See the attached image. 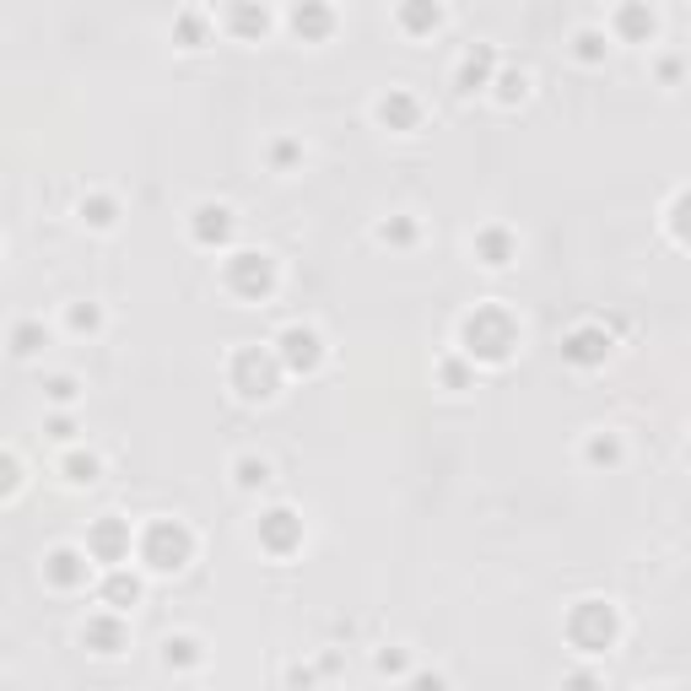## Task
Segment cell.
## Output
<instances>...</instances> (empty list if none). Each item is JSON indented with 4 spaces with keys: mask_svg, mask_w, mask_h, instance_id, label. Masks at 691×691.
Here are the masks:
<instances>
[{
    "mask_svg": "<svg viewBox=\"0 0 691 691\" xmlns=\"http://www.w3.org/2000/svg\"><path fill=\"white\" fill-rule=\"evenodd\" d=\"M286 681H292V687H308V681H313V670H303V665H292V670H286Z\"/></svg>",
    "mask_w": 691,
    "mask_h": 691,
    "instance_id": "cell-39",
    "label": "cell"
},
{
    "mask_svg": "<svg viewBox=\"0 0 691 691\" xmlns=\"http://www.w3.org/2000/svg\"><path fill=\"white\" fill-rule=\"evenodd\" d=\"M82 649H92L98 659H120L125 649H131V621H125V610H92L87 621H82Z\"/></svg>",
    "mask_w": 691,
    "mask_h": 691,
    "instance_id": "cell-10",
    "label": "cell"
},
{
    "mask_svg": "<svg viewBox=\"0 0 691 691\" xmlns=\"http://www.w3.org/2000/svg\"><path fill=\"white\" fill-rule=\"evenodd\" d=\"M173 44H178V49H206V44H211L206 16H200V11H178V16H173Z\"/></svg>",
    "mask_w": 691,
    "mask_h": 691,
    "instance_id": "cell-28",
    "label": "cell"
},
{
    "mask_svg": "<svg viewBox=\"0 0 691 691\" xmlns=\"http://www.w3.org/2000/svg\"><path fill=\"white\" fill-rule=\"evenodd\" d=\"M271 346H276L286 379H313V373L324 368V335H319L313 324H286Z\"/></svg>",
    "mask_w": 691,
    "mask_h": 691,
    "instance_id": "cell-6",
    "label": "cell"
},
{
    "mask_svg": "<svg viewBox=\"0 0 691 691\" xmlns=\"http://www.w3.org/2000/svg\"><path fill=\"white\" fill-rule=\"evenodd\" d=\"M286 27H292L297 44H324L335 33V11H330V0H297L286 11Z\"/></svg>",
    "mask_w": 691,
    "mask_h": 691,
    "instance_id": "cell-19",
    "label": "cell"
},
{
    "mask_svg": "<svg viewBox=\"0 0 691 691\" xmlns=\"http://www.w3.org/2000/svg\"><path fill=\"white\" fill-rule=\"evenodd\" d=\"M281 379H286V368H281L276 346H238L227 357V390L244 406H271L281 395Z\"/></svg>",
    "mask_w": 691,
    "mask_h": 691,
    "instance_id": "cell-2",
    "label": "cell"
},
{
    "mask_svg": "<svg viewBox=\"0 0 691 691\" xmlns=\"http://www.w3.org/2000/svg\"><path fill=\"white\" fill-rule=\"evenodd\" d=\"M92 572H103L87 546H54V552L44 556V583L49 589H60V594H76V589H87L92 583Z\"/></svg>",
    "mask_w": 691,
    "mask_h": 691,
    "instance_id": "cell-9",
    "label": "cell"
},
{
    "mask_svg": "<svg viewBox=\"0 0 691 691\" xmlns=\"http://www.w3.org/2000/svg\"><path fill=\"white\" fill-rule=\"evenodd\" d=\"M687 465H691V437H687Z\"/></svg>",
    "mask_w": 691,
    "mask_h": 691,
    "instance_id": "cell-41",
    "label": "cell"
},
{
    "mask_svg": "<svg viewBox=\"0 0 691 691\" xmlns=\"http://www.w3.org/2000/svg\"><path fill=\"white\" fill-rule=\"evenodd\" d=\"M44 346H49V335H44V324H38V319H22V324H11V357H16V362L38 357Z\"/></svg>",
    "mask_w": 691,
    "mask_h": 691,
    "instance_id": "cell-30",
    "label": "cell"
},
{
    "mask_svg": "<svg viewBox=\"0 0 691 691\" xmlns=\"http://www.w3.org/2000/svg\"><path fill=\"white\" fill-rule=\"evenodd\" d=\"M373 670H379V676H390V681H411L406 654H395V649H390V654H379V659H373Z\"/></svg>",
    "mask_w": 691,
    "mask_h": 691,
    "instance_id": "cell-38",
    "label": "cell"
},
{
    "mask_svg": "<svg viewBox=\"0 0 691 691\" xmlns=\"http://www.w3.org/2000/svg\"><path fill=\"white\" fill-rule=\"evenodd\" d=\"M227 476H233L238 492H266V486H271V459H266V454H238V459L227 465Z\"/></svg>",
    "mask_w": 691,
    "mask_h": 691,
    "instance_id": "cell-23",
    "label": "cell"
},
{
    "mask_svg": "<svg viewBox=\"0 0 691 691\" xmlns=\"http://www.w3.org/2000/svg\"><path fill=\"white\" fill-rule=\"evenodd\" d=\"M140 600H146V578H140L131 562H120V567H103V578H98V605H109V610H136Z\"/></svg>",
    "mask_w": 691,
    "mask_h": 691,
    "instance_id": "cell-15",
    "label": "cell"
},
{
    "mask_svg": "<svg viewBox=\"0 0 691 691\" xmlns=\"http://www.w3.org/2000/svg\"><path fill=\"white\" fill-rule=\"evenodd\" d=\"M610 44H616V38H610L605 27H578V33H572V60L594 71V65H605V54H610Z\"/></svg>",
    "mask_w": 691,
    "mask_h": 691,
    "instance_id": "cell-24",
    "label": "cell"
},
{
    "mask_svg": "<svg viewBox=\"0 0 691 691\" xmlns=\"http://www.w3.org/2000/svg\"><path fill=\"white\" fill-rule=\"evenodd\" d=\"M222 27H227V38H238V44H266L271 27H276V16H271L266 0H238V5L222 11Z\"/></svg>",
    "mask_w": 691,
    "mask_h": 691,
    "instance_id": "cell-16",
    "label": "cell"
},
{
    "mask_svg": "<svg viewBox=\"0 0 691 691\" xmlns=\"http://www.w3.org/2000/svg\"><path fill=\"white\" fill-rule=\"evenodd\" d=\"M276 281H281V271L266 249H233L222 260V292L238 297V303H266L276 292Z\"/></svg>",
    "mask_w": 691,
    "mask_h": 691,
    "instance_id": "cell-5",
    "label": "cell"
},
{
    "mask_svg": "<svg viewBox=\"0 0 691 691\" xmlns=\"http://www.w3.org/2000/svg\"><path fill=\"white\" fill-rule=\"evenodd\" d=\"M497 71H503V60H497V44H470V49L459 54V65H454V92H459V98L492 92Z\"/></svg>",
    "mask_w": 691,
    "mask_h": 691,
    "instance_id": "cell-12",
    "label": "cell"
},
{
    "mask_svg": "<svg viewBox=\"0 0 691 691\" xmlns=\"http://www.w3.org/2000/svg\"><path fill=\"white\" fill-rule=\"evenodd\" d=\"M437 384H443L448 395H465V390L476 384V362H470L465 351H454V357H443V362H437Z\"/></svg>",
    "mask_w": 691,
    "mask_h": 691,
    "instance_id": "cell-27",
    "label": "cell"
},
{
    "mask_svg": "<svg viewBox=\"0 0 691 691\" xmlns=\"http://www.w3.org/2000/svg\"><path fill=\"white\" fill-rule=\"evenodd\" d=\"M373 238H379V244H390V249H411L416 238H421V222H416V217H406V211H400V217H390V222H379V233H373Z\"/></svg>",
    "mask_w": 691,
    "mask_h": 691,
    "instance_id": "cell-31",
    "label": "cell"
},
{
    "mask_svg": "<svg viewBox=\"0 0 691 691\" xmlns=\"http://www.w3.org/2000/svg\"><path fill=\"white\" fill-rule=\"evenodd\" d=\"M65 330L71 335H98L103 330V308L98 303H71L65 308Z\"/></svg>",
    "mask_w": 691,
    "mask_h": 691,
    "instance_id": "cell-32",
    "label": "cell"
},
{
    "mask_svg": "<svg viewBox=\"0 0 691 691\" xmlns=\"http://www.w3.org/2000/svg\"><path fill=\"white\" fill-rule=\"evenodd\" d=\"M395 27L406 38H432L443 27V0H400L395 5Z\"/></svg>",
    "mask_w": 691,
    "mask_h": 691,
    "instance_id": "cell-20",
    "label": "cell"
},
{
    "mask_svg": "<svg viewBox=\"0 0 691 691\" xmlns=\"http://www.w3.org/2000/svg\"><path fill=\"white\" fill-rule=\"evenodd\" d=\"M233 238H238V217H233V206H222V200H200V206L189 211V244H195V249H206V255H227Z\"/></svg>",
    "mask_w": 691,
    "mask_h": 691,
    "instance_id": "cell-7",
    "label": "cell"
},
{
    "mask_svg": "<svg viewBox=\"0 0 691 691\" xmlns=\"http://www.w3.org/2000/svg\"><path fill=\"white\" fill-rule=\"evenodd\" d=\"M200 659H206V643L195 632H168L162 638V670L189 676V670H200Z\"/></svg>",
    "mask_w": 691,
    "mask_h": 691,
    "instance_id": "cell-21",
    "label": "cell"
},
{
    "mask_svg": "<svg viewBox=\"0 0 691 691\" xmlns=\"http://www.w3.org/2000/svg\"><path fill=\"white\" fill-rule=\"evenodd\" d=\"M610 346H616V341H610V330L589 319V324H572V330L562 335V362H567V368H583V373H589V368H605Z\"/></svg>",
    "mask_w": 691,
    "mask_h": 691,
    "instance_id": "cell-13",
    "label": "cell"
},
{
    "mask_svg": "<svg viewBox=\"0 0 691 691\" xmlns=\"http://www.w3.org/2000/svg\"><path fill=\"white\" fill-rule=\"evenodd\" d=\"M470 255H476V266H481V271H508V266L519 260V233H514V227H503V222H486V227H476Z\"/></svg>",
    "mask_w": 691,
    "mask_h": 691,
    "instance_id": "cell-14",
    "label": "cell"
},
{
    "mask_svg": "<svg viewBox=\"0 0 691 691\" xmlns=\"http://www.w3.org/2000/svg\"><path fill=\"white\" fill-rule=\"evenodd\" d=\"M691 71V60L687 54H659L654 60V76H659V87H681V76Z\"/></svg>",
    "mask_w": 691,
    "mask_h": 691,
    "instance_id": "cell-35",
    "label": "cell"
},
{
    "mask_svg": "<svg viewBox=\"0 0 691 691\" xmlns=\"http://www.w3.org/2000/svg\"><path fill=\"white\" fill-rule=\"evenodd\" d=\"M665 227H670V238H676V244H687V249H691V189H681V195L670 200Z\"/></svg>",
    "mask_w": 691,
    "mask_h": 691,
    "instance_id": "cell-33",
    "label": "cell"
},
{
    "mask_svg": "<svg viewBox=\"0 0 691 691\" xmlns=\"http://www.w3.org/2000/svg\"><path fill=\"white\" fill-rule=\"evenodd\" d=\"M654 33H659V16H654L649 0H621L616 5V16H610L616 44H654Z\"/></svg>",
    "mask_w": 691,
    "mask_h": 691,
    "instance_id": "cell-17",
    "label": "cell"
},
{
    "mask_svg": "<svg viewBox=\"0 0 691 691\" xmlns=\"http://www.w3.org/2000/svg\"><path fill=\"white\" fill-rule=\"evenodd\" d=\"M297 162H303V140H292V136L271 140V168H276V173H292Z\"/></svg>",
    "mask_w": 691,
    "mask_h": 691,
    "instance_id": "cell-36",
    "label": "cell"
},
{
    "mask_svg": "<svg viewBox=\"0 0 691 691\" xmlns=\"http://www.w3.org/2000/svg\"><path fill=\"white\" fill-rule=\"evenodd\" d=\"M373 120H379L384 131H395V136H411L416 125H421V98H416L411 87H390V92L373 103Z\"/></svg>",
    "mask_w": 691,
    "mask_h": 691,
    "instance_id": "cell-18",
    "label": "cell"
},
{
    "mask_svg": "<svg viewBox=\"0 0 691 691\" xmlns=\"http://www.w3.org/2000/svg\"><path fill=\"white\" fill-rule=\"evenodd\" d=\"M136 535L140 530H131V519H120V514H103L92 530H87V552H92V562L98 567H120V562H131L136 556Z\"/></svg>",
    "mask_w": 691,
    "mask_h": 691,
    "instance_id": "cell-8",
    "label": "cell"
},
{
    "mask_svg": "<svg viewBox=\"0 0 691 691\" xmlns=\"http://www.w3.org/2000/svg\"><path fill=\"white\" fill-rule=\"evenodd\" d=\"M492 98H497L503 109H519V103L530 98V76H525V71H514V65H503V71H497V82H492Z\"/></svg>",
    "mask_w": 691,
    "mask_h": 691,
    "instance_id": "cell-29",
    "label": "cell"
},
{
    "mask_svg": "<svg viewBox=\"0 0 691 691\" xmlns=\"http://www.w3.org/2000/svg\"><path fill=\"white\" fill-rule=\"evenodd\" d=\"M255 541L266 556H292L303 552V514L297 508H266L255 519Z\"/></svg>",
    "mask_w": 691,
    "mask_h": 691,
    "instance_id": "cell-11",
    "label": "cell"
},
{
    "mask_svg": "<svg viewBox=\"0 0 691 691\" xmlns=\"http://www.w3.org/2000/svg\"><path fill=\"white\" fill-rule=\"evenodd\" d=\"M562 638L572 654H610L621 643V616L610 600H572L562 616Z\"/></svg>",
    "mask_w": 691,
    "mask_h": 691,
    "instance_id": "cell-4",
    "label": "cell"
},
{
    "mask_svg": "<svg viewBox=\"0 0 691 691\" xmlns=\"http://www.w3.org/2000/svg\"><path fill=\"white\" fill-rule=\"evenodd\" d=\"M621 459H627V448H621V437H616V432H605V427H600V432H589V437H583V465H589V470H616Z\"/></svg>",
    "mask_w": 691,
    "mask_h": 691,
    "instance_id": "cell-22",
    "label": "cell"
},
{
    "mask_svg": "<svg viewBox=\"0 0 691 691\" xmlns=\"http://www.w3.org/2000/svg\"><path fill=\"white\" fill-rule=\"evenodd\" d=\"M60 476H65L71 486H98V481H103V459H98L92 448H71L65 465H60Z\"/></svg>",
    "mask_w": 691,
    "mask_h": 691,
    "instance_id": "cell-26",
    "label": "cell"
},
{
    "mask_svg": "<svg viewBox=\"0 0 691 691\" xmlns=\"http://www.w3.org/2000/svg\"><path fill=\"white\" fill-rule=\"evenodd\" d=\"M76 395H82V379L76 373H49L44 379V400L49 406H76Z\"/></svg>",
    "mask_w": 691,
    "mask_h": 691,
    "instance_id": "cell-34",
    "label": "cell"
},
{
    "mask_svg": "<svg viewBox=\"0 0 691 691\" xmlns=\"http://www.w3.org/2000/svg\"><path fill=\"white\" fill-rule=\"evenodd\" d=\"M44 432H49L54 443H76V416L65 411V406H54V416L44 421Z\"/></svg>",
    "mask_w": 691,
    "mask_h": 691,
    "instance_id": "cell-37",
    "label": "cell"
},
{
    "mask_svg": "<svg viewBox=\"0 0 691 691\" xmlns=\"http://www.w3.org/2000/svg\"><path fill=\"white\" fill-rule=\"evenodd\" d=\"M687 60H691V49H687Z\"/></svg>",
    "mask_w": 691,
    "mask_h": 691,
    "instance_id": "cell-42",
    "label": "cell"
},
{
    "mask_svg": "<svg viewBox=\"0 0 691 691\" xmlns=\"http://www.w3.org/2000/svg\"><path fill=\"white\" fill-rule=\"evenodd\" d=\"M217 5H222V11H227V5H238V0H211V11H217Z\"/></svg>",
    "mask_w": 691,
    "mask_h": 691,
    "instance_id": "cell-40",
    "label": "cell"
},
{
    "mask_svg": "<svg viewBox=\"0 0 691 691\" xmlns=\"http://www.w3.org/2000/svg\"><path fill=\"white\" fill-rule=\"evenodd\" d=\"M136 562L157 578H173L195 562V530L184 519H151L136 535Z\"/></svg>",
    "mask_w": 691,
    "mask_h": 691,
    "instance_id": "cell-3",
    "label": "cell"
},
{
    "mask_svg": "<svg viewBox=\"0 0 691 691\" xmlns=\"http://www.w3.org/2000/svg\"><path fill=\"white\" fill-rule=\"evenodd\" d=\"M519 319L503 308V303H476L465 319H459V351L476 362V368H503L514 362L519 351Z\"/></svg>",
    "mask_w": 691,
    "mask_h": 691,
    "instance_id": "cell-1",
    "label": "cell"
},
{
    "mask_svg": "<svg viewBox=\"0 0 691 691\" xmlns=\"http://www.w3.org/2000/svg\"><path fill=\"white\" fill-rule=\"evenodd\" d=\"M82 222L92 227V233H114V222H120V200L114 195H103V189H92V195H82Z\"/></svg>",
    "mask_w": 691,
    "mask_h": 691,
    "instance_id": "cell-25",
    "label": "cell"
}]
</instances>
